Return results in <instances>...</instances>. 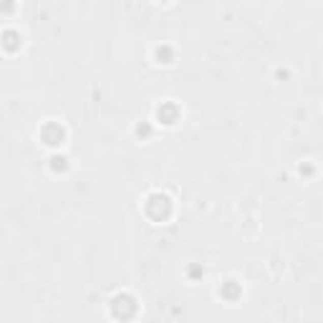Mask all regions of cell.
<instances>
[{"label": "cell", "mask_w": 323, "mask_h": 323, "mask_svg": "<svg viewBox=\"0 0 323 323\" xmlns=\"http://www.w3.org/2000/svg\"><path fill=\"white\" fill-rule=\"evenodd\" d=\"M3 46H5L8 51H15V48L20 46V36H18L15 31H8V33L3 36Z\"/></svg>", "instance_id": "obj_1"}]
</instances>
